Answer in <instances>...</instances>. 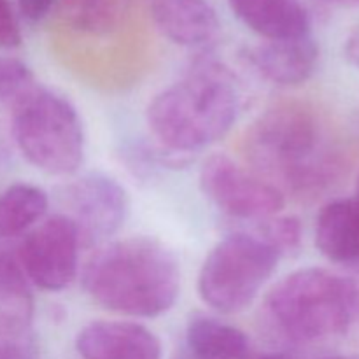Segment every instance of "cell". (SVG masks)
Segmentation results:
<instances>
[{"label": "cell", "instance_id": "cell-1", "mask_svg": "<svg viewBox=\"0 0 359 359\" xmlns=\"http://www.w3.org/2000/svg\"><path fill=\"white\" fill-rule=\"evenodd\" d=\"M248 160L283 193L316 196L339 172L319 118L309 105L284 102L263 112L245 137Z\"/></svg>", "mask_w": 359, "mask_h": 359}, {"label": "cell", "instance_id": "cell-2", "mask_svg": "<svg viewBox=\"0 0 359 359\" xmlns=\"http://www.w3.org/2000/svg\"><path fill=\"white\" fill-rule=\"evenodd\" d=\"M88 297L116 314L158 318L181 293V269L170 249L146 237L109 242L84 265Z\"/></svg>", "mask_w": 359, "mask_h": 359}, {"label": "cell", "instance_id": "cell-3", "mask_svg": "<svg viewBox=\"0 0 359 359\" xmlns=\"http://www.w3.org/2000/svg\"><path fill=\"white\" fill-rule=\"evenodd\" d=\"M241 111V93L230 70L202 58L184 77L153 98L146 112L161 149L175 156L196 153L223 139Z\"/></svg>", "mask_w": 359, "mask_h": 359}, {"label": "cell", "instance_id": "cell-4", "mask_svg": "<svg viewBox=\"0 0 359 359\" xmlns=\"http://www.w3.org/2000/svg\"><path fill=\"white\" fill-rule=\"evenodd\" d=\"M263 312L286 339L321 342L347 333L359 319V284L326 269L297 270L272 287Z\"/></svg>", "mask_w": 359, "mask_h": 359}, {"label": "cell", "instance_id": "cell-5", "mask_svg": "<svg viewBox=\"0 0 359 359\" xmlns=\"http://www.w3.org/2000/svg\"><path fill=\"white\" fill-rule=\"evenodd\" d=\"M21 154L49 175L76 174L84 161V128L72 102L41 84L11 109Z\"/></svg>", "mask_w": 359, "mask_h": 359}, {"label": "cell", "instance_id": "cell-6", "mask_svg": "<svg viewBox=\"0 0 359 359\" xmlns=\"http://www.w3.org/2000/svg\"><path fill=\"white\" fill-rule=\"evenodd\" d=\"M280 258L258 233L230 235L209 252L200 269V298L221 314L245 311L276 272Z\"/></svg>", "mask_w": 359, "mask_h": 359}, {"label": "cell", "instance_id": "cell-7", "mask_svg": "<svg viewBox=\"0 0 359 359\" xmlns=\"http://www.w3.org/2000/svg\"><path fill=\"white\" fill-rule=\"evenodd\" d=\"M200 188L217 209L238 219H269L286 205L277 186L226 154H212L203 161Z\"/></svg>", "mask_w": 359, "mask_h": 359}, {"label": "cell", "instance_id": "cell-8", "mask_svg": "<svg viewBox=\"0 0 359 359\" xmlns=\"http://www.w3.org/2000/svg\"><path fill=\"white\" fill-rule=\"evenodd\" d=\"M81 244L77 224L67 214H56L25 237L18 259L35 286L62 291L76 279Z\"/></svg>", "mask_w": 359, "mask_h": 359}, {"label": "cell", "instance_id": "cell-9", "mask_svg": "<svg viewBox=\"0 0 359 359\" xmlns=\"http://www.w3.org/2000/svg\"><path fill=\"white\" fill-rule=\"evenodd\" d=\"M65 202L67 216L77 224L83 242L104 241L118 233L130 209L126 189L102 172H90L70 182Z\"/></svg>", "mask_w": 359, "mask_h": 359}, {"label": "cell", "instance_id": "cell-10", "mask_svg": "<svg viewBox=\"0 0 359 359\" xmlns=\"http://www.w3.org/2000/svg\"><path fill=\"white\" fill-rule=\"evenodd\" d=\"M83 359H161V342L151 330L130 321H95L76 337Z\"/></svg>", "mask_w": 359, "mask_h": 359}, {"label": "cell", "instance_id": "cell-11", "mask_svg": "<svg viewBox=\"0 0 359 359\" xmlns=\"http://www.w3.org/2000/svg\"><path fill=\"white\" fill-rule=\"evenodd\" d=\"M158 30L182 48L203 49L221 34L216 9L207 0H146Z\"/></svg>", "mask_w": 359, "mask_h": 359}, {"label": "cell", "instance_id": "cell-12", "mask_svg": "<svg viewBox=\"0 0 359 359\" xmlns=\"http://www.w3.org/2000/svg\"><path fill=\"white\" fill-rule=\"evenodd\" d=\"M248 60L256 72L272 84L298 86L314 74L319 48L312 35L265 41L248 49Z\"/></svg>", "mask_w": 359, "mask_h": 359}, {"label": "cell", "instance_id": "cell-13", "mask_svg": "<svg viewBox=\"0 0 359 359\" xmlns=\"http://www.w3.org/2000/svg\"><path fill=\"white\" fill-rule=\"evenodd\" d=\"M235 16L265 41L311 35V16L302 0H228Z\"/></svg>", "mask_w": 359, "mask_h": 359}, {"label": "cell", "instance_id": "cell-14", "mask_svg": "<svg viewBox=\"0 0 359 359\" xmlns=\"http://www.w3.org/2000/svg\"><path fill=\"white\" fill-rule=\"evenodd\" d=\"M316 245L323 256L346 269L359 262V200L326 203L316 223Z\"/></svg>", "mask_w": 359, "mask_h": 359}, {"label": "cell", "instance_id": "cell-15", "mask_svg": "<svg viewBox=\"0 0 359 359\" xmlns=\"http://www.w3.org/2000/svg\"><path fill=\"white\" fill-rule=\"evenodd\" d=\"M35 302L20 259L0 245V333L32 330Z\"/></svg>", "mask_w": 359, "mask_h": 359}, {"label": "cell", "instance_id": "cell-16", "mask_svg": "<svg viewBox=\"0 0 359 359\" xmlns=\"http://www.w3.org/2000/svg\"><path fill=\"white\" fill-rule=\"evenodd\" d=\"M186 340L193 354L202 359H249L251 340L241 328L209 316L189 321Z\"/></svg>", "mask_w": 359, "mask_h": 359}, {"label": "cell", "instance_id": "cell-17", "mask_svg": "<svg viewBox=\"0 0 359 359\" xmlns=\"http://www.w3.org/2000/svg\"><path fill=\"white\" fill-rule=\"evenodd\" d=\"M49 198L39 186H9L0 193V241L14 238L30 230L48 212Z\"/></svg>", "mask_w": 359, "mask_h": 359}, {"label": "cell", "instance_id": "cell-18", "mask_svg": "<svg viewBox=\"0 0 359 359\" xmlns=\"http://www.w3.org/2000/svg\"><path fill=\"white\" fill-rule=\"evenodd\" d=\"M128 0H62V14L74 30L109 35L121 25Z\"/></svg>", "mask_w": 359, "mask_h": 359}, {"label": "cell", "instance_id": "cell-19", "mask_svg": "<svg viewBox=\"0 0 359 359\" xmlns=\"http://www.w3.org/2000/svg\"><path fill=\"white\" fill-rule=\"evenodd\" d=\"M39 86L41 83L21 60L13 56H0V102L7 105L9 111Z\"/></svg>", "mask_w": 359, "mask_h": 359}, {"label": "cell", "instance_id": "cell-20", "mask_svg": "<svg viewBox=\"0 0 359 359\" xmlns=\"http://www.w3.org/2000/svg\"><path fill=\"white\" fill-rule=\"evenodd\" d=\"M258 235L265 238L280 256L297 255L304 242V228L294 216H272L262 221Z\"/></svg>", "mask_w": 359, "mask_h": 359}, {"label": "cell", "instance_id": "cell-21", "mask_svg": "<svg viewBox=\"0 0 359 359\" xmlns=\"http://www.w3.org/2000/svg\"><path fill=\"white\" fill-rule=\"evenodd\" d=\"M0 359H41L34 332L25 330L0 333Z\"/></svg>", "mask_w": 359, "mask_h": 359}, {"label": "cell", "instance_id": "cell-22", "mask_svg": "<svg viewBox=\"0 0 359 359\" xmlns=\"http://www.w3.org/2000/svg\"><path fill=\"white\" fill-rule=\"evenodd\" d=\"M21 44V30L9 0H0V48L13 49Z\"/></svg>", "mask_w": 359, "mask_h": 359}, {"label": "cell", "instance_id": "cell-23", "mask_svg": "<svg viewBox=\"0 0 359 359\" xmlns=\"http://www.w3.org/2000/svg\"><path fill=\"white\" fill-rule=\"evenodd\" d=\"M58 0H18L20 14L30 23H39L44 20Z\"/></svg>", "mask_w": 359, "mask_h": 359}, {"label": "cell", "instance_id": "cell-24", "mask_svg": "<svg viewBox=\"0 0 359 359\" xmlns=\"http://www.w3.org/2000/svg\"><path fill=\"white\" fill-rule=\"evenodd\" d=\"M346 56L353 65L359 69V27L351 34V37L346 42Z\"/></svg>", "mask_w": 359, "mask_h": 359}, {"label": "cell", "instance_id": "cell-25", "mask_svg": "<svg viewBox=\"0 0 359 359\" xmlns=\"http://www.w3.org/2000/svg\"><path fill=\"white\" fill-rule=\"evenodd\" d=\"M319 2L335 4V6H359V0H319Z\"/></svg>", "mask_w": 359, "mask_h": 359}, {"label": "cell", "instance_id": "cell-26", "mask_svg": "<svg viewBox=\"0 0 359 359\" xmlns=\"http://www.w3.org/2000/svg\"><path fill=\"white\" fill-rule=\"evenodd\" d=\"M256 359H293V358L287 356V354H283V353H270V354H263V356H259Z\"/></svg>", "mask_w": 359, "mask_h": 359}, {"label": "cell", "instance_id": "cell-27", "mask_svg": "<svg viewBox=\"0 0 359 359\" xmlns=\"http://www.w3.org/2000/svg\"><path fill=\"white\" fill-rule=\"evenodd\" d=\"M349 270H351V272L356 273V276H359V262H358V263H354L353 266H349Z\"/></svg>", "mask_w": 359, "mask_h": 359}, {"label": "cell", "instance_id": "cell-28", "mask_svg": "<svg viewBox=\"0 0 359 359\" xmlns=\"http://www.w3.org/2000/svg\"><path fill=\"white\" fill-rule=\"evenodd\" d=\"M326 359H359L356 356H333V358H326Z\"/></svg>", "mask_w": 359, "mask_h": 359}, {"label": "cell", "instance_id": "cell-29", "mask_svg": "<svg viewBox=\"0 0 359 359\" xmlns=\"http://www.w3.org/2000/svg\"><path fill=\"white\" fill-rule=\"evenodd\" d=\"M356 198L359 200V177H358V184H356Z\"/></svg>", "mask_w": 359, "mask_h": 359}]
</instances>
